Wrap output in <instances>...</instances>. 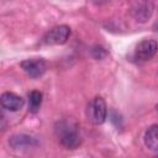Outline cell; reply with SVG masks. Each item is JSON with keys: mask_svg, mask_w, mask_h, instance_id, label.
Wrapping results in <instances>:
<instances>
[{"mask_svg": "<svg viewBox=\"0 0 158 158\" xmlns=\"http://www.w3.org/2000/svg\"><path fill=\"white\" fill-rule=\"evenodd\" d=\"M54 133L60 144L68 149H74L81 143L80 127L73 118H63L58 121L54 126Z\"/></svg>", "mask_w": 158, "mask_h": 158, "instance_id": "obj_1", "label": "cell"}, {"mask_svg": "<svg viewBox=\"0 0 158 158\" xmlns=\"http://www.w3.org/2000/svg\"><path fill=\"white\" fill-rule=\"evenodd\" d=\"M88 120L94 125H102L107 117V106L101 96L94 98L86 109Z\"/></svg>", "mask_w": 158, "mask_h": 158, "instance_id": "obj_2", "label": "cell"}, {"mask_svg": "<svg viewBox=\"0 0 158 158\" xmlns=\"http://www.w3.org/2000/svg\"><path fill=\"white\" fill-rule=\"evenodd\" d=\"M70 36V27L67 25H59L51 28L43 36L44 44H64Z\"/></svg>", "mask_w": 158, "mask_h": 158, "instance_id": "obj_3", "label": "cell"}, {"mask_svg": "<svg viewBox=\"0 0 158 158\" xmlns=\"http://www.w3.org/2000/svg\"><path fill=\"white\" fill-rule=\"evenodd\" d=\"M22 70L30 77V78H40L42 77L47 70V63L43 58H28L20 63Z\"/></svg>", "mask_w": 158, "mask_h": 158, "instance_id": "obj_4", "label": "cell"}, {"mask_svg": "<svg viewBox=\"0 0 158 158\" xmlns=\"http://www.w3.org/2000/svg\"><path fill=\"white\" fill-rule=\"evenodd\" d=\"M157 51H158V43H157V41L153 40V38H144V40H142L136 46L135 57L138 60L146 62V60L152 59L156 56Z\"/></svg>", "mask_w": 158, "mask_h": 158, "instance_id": "obj_5", "label": "cell"}, {"mask_svg": "<svg viewBox=\"0 0 158 158\" xmlns=\"http://www.w3.org/2000/svg\"><path fill=\"white\" fill-rule=\"evenodd\" d=\"M154 6L151 0H135L131 6V14L138 22H146L153 14Z\"/></svg>", "mask_w": 158, "mask_h": 158, "instance_id": "obj_6", "label": "cell"}, {"mask_svg": "<svg viewBox=\"0 0 158 158\" xmlns=\"http://www.w3.org/2000/svg\"><path fill=\"white\" fill-rule=\"evenodd\" d=\"M9 144L14 149H26V148H33L38 146V139L31 135L16 133L10 137Z\"/></svg>", "mask_w": 158, "mask_h": 158, "instance_id": "obj_7", "label": "cell"}, {"mask_svg": "<svg viewBox=\"0 0 158 158\" xmlns=\"http://www.w3.org/2000/svg\"><path fill=\"white\" fill-rule=\"evenodd\" d=\"M25 104V100L15 94V93H10V91H6L1 95V105L5 110H9V111H19L20 109H22Z\"/></svg>", "mask_w": 158, "mask_h": 158, "instance_id": "obj_8", "label": "cell"}, {"mask_svg": "<svg viewBox=\"0 0 158 158\" xmlns=\"http://www.w3.org/2000/svg\"><path fill=\"white\" fill-rule=\"evenodd\" d=\"M144 144L152 152H158V123L149 126L144 133Z\"/></svg>", "mask_w": 158, "mask_h": 158, "instance_id": "obj_9", "label": "cell"}, {"mask_svg": "<svg viewBox=\"0 0 158 158\" xmlns=\"http://www.w3.org/2000/svg\"><path fill=\"white\" fill-rule=\"evenodd\" d=\"M42 93L38 90H32L28 94V111L36 114L42 105Z\"/></svg>", "mask_w": 158, "mask_h": 158, "instance_id": "obj_10", "label": "cell"}, {"mask_svg": "<svg viewBox=\"0 0 158 158\" xmlns=\"http://www.w3.org/2000/svg\"><path fill=\"white\" fill-rule=\"evenodd\" d=\"M91 52H93V56H94L96 59H101V58H104V57L106 56V51H105V48H102V47H100V46L94 47Z\"/></svg>", "mask_w": 158, "mask_h": 158, "instance_id": "obj_11", "label": "cell"}, {"mask_svg": "<svg viewBox=\"0 0 158 158\" xmlns=\"http://www.w3.org/2000/svg\"><path fill=\"white\" fill-rule=\"evenodd\" d=\"M153 28H154L156 31H158V20L154 22V25H153Z\"/></svg>", "mask_w": 158, "mask_h": 158, "instance_id": "obj_12", "label": "cell"}]
</instances>
